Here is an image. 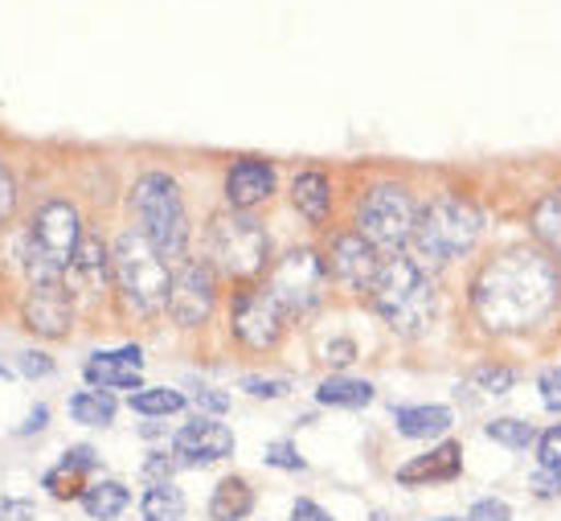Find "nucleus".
I'll return each instance as SVG.
<instances>
[{"label": "nucleus", "mask_w": 561, "mask_h": 521, "mask_svg": "<svg viewBox=\"0 0 561 521\" xmlns=\"http://www.w3.org/2000/svg\"><path fill=\"white\" fill-rule=\"evenodd\" d=\"M471 301L488 332H525L541 325L558 301V271L541 251L513 247L492 263H483Z\"/></svg>", "instance_id": "f257e3e1"}, {"label": "nucleus", "mask_w": 561, "mask_h": 521, "mask_svg": "<svg viewBox=\"0 0 561 521\" xmlns=\"http://www.w3.org/2000/svg\"><path fill=\"white\" fill-rule=\"evenodd\" d=\"M369 304L402 337H419L435 320V287L422 275L419 263L405 259V254L381 259L374 284H369Z\"/></svg>", "instance_id": "f03ea898"}, {"label": "nucleus", "mask_w": 561, "mask_h": 521, "mask_svg": "<svg viewBox=\"0 0 561 521\" xmlns=\"http://www.w3.org/2000/svg\"><path fill=\"white\" fill-rule=\"evenodd\" d=\"M483 218L476 202H468L463 193H443L431 206L422 209L419 222H414V235H410V247H414V263H431V268H443L459 254H468L476 242H480Z\"/></svg>", "instance_id": "7ed1b4c3"}, {"label": "nucleus", "mask_w": 561, "mask_h": 521, "mask_svg": "<svg viewBox=\"0 0 561 521\" xmlns=\"http://www.w3.org/2000/svg\"><path fill=\"white\" fill-rule=\"evenodd\" d=\"M111 275H115V287L131 313L152 316L160 308H169V292H172V275L164 254L140 235V230H124L111 247Z\"/></svg>", "instance_id": "20e7f679"}, {"label": "nucleus", "mask_w": 561, "mask_h": 521, "mask_svg": "<svg viewBox=\"0 0 561 521\" xmlns=\"http://www.w3.org/2000/svg\"><path fill=\"white\" fill-rule=\"evenodd\" d=\"M82 242V218L70 202H46L33 214L25 238V271L33 284H62L70 259Z\"/></svg>", "instance_id": "39448f33"}, {"label": "nucleus", "mask_w": 561, "mask_h": 521, "mask_svg": "<svg viewBox=\"0 0 561 521\" xmlns=\"http://www.w3.org/2000/svg\"><path fill=\"white\" fill-rule=\"evenodd\" d=\"M131 214L140 222V235L157 247L164 259L185 254L188 247V214L181 202L176 181L164 173H144L131 190Z\"/></svg>", "instance_id": "423d86ee"}, {"label": "nucleus", "mask_w": 561, "mask_h": 521, "mask_svg": "<svg viewBox=\"0 0 561 521\" xmlns=\"http://www.w3.org/2000/svg\"><path fill=\"white\" fill-rule=\"evenodd\" d=\"M266 254H271V238L263 222L250 218L247 209H226L209 222V259L218 271L247 280L266 268Z\"/></svg>", "instance_id": "0eeeda50"}, {"label": "nucleus", "mask_w": 561, "mask_h": 521, "mask_svg": "<svg viewBox=\"0 0 561 521\" xmlns=\"http://www.w3.org/2000/svg\"><path fill=\"white\" fill-rule=\"evenodd\" d=\"M414 222H419V214H414V202L402 185H374L357 206V235L377 254H398L402 247H410Z\"/></svg>", "instance_id": "6e6552de"}, {"label": "nucleus", "mask_w": 561, "mask_h": 521, "mask_svg": "<svg viewBox=\"0 0 561 521\" xmlns=\"http://www.w3.org/2000/svg\"><path fill=\"white\" fill-rule=\"evenodd\" d=\"M324 284H328V263L316 251L299 247V251H287L271 271V296L279 301L283 313H312L316 304L324 301Z\"/></svg>", "instance_id": "1a4fd4ad"}, {"label": "nucleus", "mask_w": 561, "mask_h": 521, "mask_svg": "<svg viewBox=\"0 0 561 521\" xmlns=\"http://www.w3.org/2000/svg\"><path fill=\"white\" fill-rule=\"evenodd\" d=\"M214 296H218V287H214V271L205 263L188 259L185 268L172 271L169 313L181 329H197L205 316L214 313Z\"/></svg>", "instance_id": "9d476101"}, {"label": "nucleus", "mask_w": 561, "mask_h": 521, "mask_svg": "<svg viewBox=\"0 0 561 521\" xmlns=\"http://www.w3.org/2000/svg\"><path fill=\"white\" fill-rule=\"evenodd\" d=\"M230 329L247 349H271L283 332V308L271 292H242L230 308Z\"/></svg>", "instance_id": "9b49d317"}, {"label": "nucleus", "mask_w": 561, "mask_h": 521, "mask_svg": "<svg viewBox=\"0 0 561 521\" xmlns=\"http://www.w3.org/2000/svg\"><path fill=\"white\" fill-rule=\"evenodd\" d=\"M21 316H25V329H33L37 337H66L75 320V296L66 292V284H33L21 301Z\"/></svg>", "instance_id": "f8f14e48"}, {"label": "nucleus", "mask_w": 561, "mask_h": 521, "mask_svg": "<svg viewBox=\"0 0 561 521\" xmlns=\"http://www.w3.org/2000/svg\"><path fill=\"white\" fill-rule=\"evenodd\" d=\"M107 280H111V254H107V247H103V238L82 235L79 251H75L70 268H66V292L94 304V301H103Z\"/></svg>", "instance_id": "ddd939ff"}, {"label": "nucleus", "mask_w": 561, "mask_h": 521, "mask_svg": "<svg viewBox=\"0 0 561 521\" xmlns=\"http://www.w3.org/2000/svg\"><path fill=\"white\" fill-rule=\"evenodd\" d=\"M172 452L185 460V464H214V460H226L234 452V431L218 419H193L176 431L172 440Z\"/></svg>", "instance_id": "4468645a"}, {"label": "nucleus", "mask_w": 561, "mask_h": 521, "mask_svg": "<svg viewBox=\"0 0 561 521\" xmlns=\"http://www.w3.org/2000/svg\"><path fill=\"white\" fill-rule=\"evenodd\" d=\"M377 268H381V259H377V251L360 235H336L332 238V251H328V275H332V280L357 287V292L360 287L369 292Z\"/></svg>", "instance_id": "2eb2a0df"}, {"label": "nucleus", "mask_w": 561, "mask_h": 521, "mask_svg": "<svg viewBox=\"0 0 561 521\" xmlns=\"http://www.w3.org/2000/svg\"><path fill=\"white\" fill-rule=\"evenodd\" d=\"M140 346H124L115 353H94L87 362V382L94 390H144L140 386Z\"/></svg>", "instance_id": "dca6fc26"}, {"label": "nucleus", "mask_w": 561, "mask_h": 521, "mask_svg": "<svg viewBox=\"0 0 561 521\" xmlns=\"http://www.w3.org/2000/svg\"><path fill=\"white\" fill-rule=\"evenodd\" d=\"M275 193V169L266 160H238L226 173V202L230 209H250Z\"/></svg>", "instance_id": "f3484780"}, {"label": "nucleus", "mask_w": 561, "mask_h": 521, "mask_svg": "<svg viewBox=\"0 0 561 521\" xmlns=\"http://www.w3.org/2000/svg\"><path fill=\"white\" fill-rule=\"evenodd\" d=\"M459 468H463L459 448H455V443H443V448H435V452L419 456L414 464L398 468V480H402V485H422V480H455V476H459Z\"/></svg>", "instance_id": "a211bd4d"}, {"label": "nucleus", "mask_w": 561, "mask_h": 521, "mask_svg": "<svg viewBox=\"0 0 561 521\" xmlns=\"http://www.w3.org/2000/svg\"><path fill=\"white\" fill-rule=\"evenodd\" d=\"M393 427L405 440H435L451 427L447 407H393Z\"/></svg>", "instance_id": "6ab92c4d"}, {"label": "nucleus", "mask_w": 561, "mask_h": 521, "mask_svg": "<svg viewBox=\"0 0 561 521\" xmlns=\"http://www.w3.org/2000/svg\"><path fill=\"white\" fill-rule=\"evenodd\" d=\"M291 202L304 218L320 226L328 218V206H332V190H328V177L324 173H299L291 181Z\"/></svg>", "instance_id": "aec40b11"}, {"label": "nucleus", "mask_w": 561, "mask_h": 521, "mask_svg": "<svg viewBox=\"0 0 561 521\" xmlns=\"http://www.w3.org/2000/svg\"><path fill=\"white\" fill-rule=\"evenodd\" d=\"M254 509V492H250L247 480L238 476H226L218 489H214V501H209V518L214 521H242Z\"/></svg>", "instance_id": "412c9836"}, {"label": "nucleus", "mask_w": 561, "mask_h": 521, "mask_svg": "<svg viewBox=\"0 0 561 521\" xmlns=\"http://www.w3.org/2000/svg\"><path fill=\"white\" fill-rule=\"evenodd\" d=\"M144 521H185V492L172 480H152L140 501Z\"/></svg>", "instance_id": "4be33fe9"}, {"label": "nucleus", "mask_w": 561, "mask_h": 521, "mask_svg": "<svg viewBox=\"0 0 561 521\" xmlns=\"http://www.w3.org/2000/svg\"><path fill=\"white\" fill-rule=\"evenodd\" d=\"M533 235L549 254H561V190H549L533 206Z\"/></svg>", "instance_id": "5701e85b"}, {"label": "nucleus", "mask_w": 561, "mask_h": 521, "mask_svg": "<svg viewBox=\"0 0 561 521\" xmlns=\"http://www.w3.org/2000/svg\"><path fill=\"white\" fill-rule=\"evenodd\" d=\"M127 489L119 485V480H99V485H91V489H82V509L91 513L94 521H111L119 518L127 509Z\"/></svg>", "instance_id": "b1692460"}, {"label": "nucleus", "mask_w": 561, "mask_h": 521, "mask_svg": "<svg viewBox=\"0 0 561 521\" xmlns=\"http://www.w3.org/2000/svg\"><path fill=\"white\" fill-rule=\"evenodd\" d=\"M316 398L324 407H369L374 403V386L360 378H324Z\"/></svg>", "instance_id": "393cba45"}, {"label": "nucleus", "mask_w": 561, "mask_h": 521, "mask_svg": "<svg viewBox=\"0 0 561 521\" xmlns=\"http://www.w3.org/2000/svg\"><path fill=\"white\" fill-rule=\"evenodd\" d=\"M70 419L82 427H107L115 419V398L107 390H79L70 398Z\"/></svg>", "instance_id": "a878e982"}, {"label": "nucleus", "mask_w": 561, "mask_h": 521, "mask_svg": "<svg viewBox=\"0 0 561 521\" xmlns=\"http://www.w3.org/2000/svg\"><path fill=\"white\" fill-rule=\"evenodd\" d=\"M181 407H185L181 390H169V386H148V390H136V395H131V411L148 415V419H157V415H176Z\"/></svg>", "instance_id": "bb28decb"}, {"label": "nucleus", "mask_w": 561, "mask_h": 521, "mask_svg": "<svg viewBox=\"0 0 561 521\" xmlns=\"http://www.w3.org/2000/svg\"><path fill=\"white\" fill-rule=\"evenodd\" d=\"M488 440L504 443V448H513V452H525V448L537 440V431H533V423H525V419H496V423H488Z\"/></svg>", "instance_id": "cd10ccee"}, {"label": "nucleus", "mask_w": 561, "mask_h": 521, "mask_svg": "<svg viewBox=\"0 0 561 521\" xmlns=\"http://www.w3.org/2000/svg\"><path fill=\"white\" fill-rule=\"evenodd\" d=\"M516 374L508 370V365H483V370H476V386H483L488 395H504V390H513Z\"/></svg>", "instance_id": "c85d7f7f"}, {"label": "nucleus", "mask_w": 561, "mask_h": 521, "mask_svg": "<svg viewBox=\"0 0 561 521\" xmlns=\"http://www.w3.org/2000/svg\"><path fill=\"white\" fill-rule=\"evenodd\" d=\"M537 460H541V468H561V423L549 427L537 440Z\"/></svg>", "instance_id": "c756f323"}, {"label": "nucleus", "mask_w": 561, "mask_h": 521, "mask_svg": "<svg viewBox=\"0 0 561 521\" xmlns=\"http://www.w3.org/2000/svg\"><path fill=\"white\" fill-rule=\"evenodd\" d=\"M266 464H275V468H287V473H299V468H304V460H299V452H296V448H291L287 440L266 443Z\"/></svg>", "instance_id": "7c9ffc66"}, {"label": "nucleus", "mask_w": 561, "mask_h": 521, "mask_svg": "<svg viewBox=\"0 0 561 521\" xmlns=\"http://www.w3.org/2000/svg\"><path fill=\"white\" fill-rule=\"evenodd\" d=\"M468 521H513V509H508V501L483 497V501H476V506H471Z\"/></svg>", "instance_id": "2f4dec72"}, {"label": "nucleus", "mask_w": 561, "mask_h": 521, "mask_svg": "<svg viewBox=\"0 0 561 521\" xmlns=\"http://www.w3.org/2000/svg\"><path fill=\"white\" fill-rule=\"evenodd\" d=\"M537 390H541V403L549 411H561V365H553L537 378Z\"/></svg>", "instance_id": "473e14b6"}, {"label": "nucleus", "mask_w": 561, "mask_h": 521, "mask_svg": "<svg viewBox=\"0 0 561 521\" xmlns=\"http://www.w3.org/2000/svg\"><path fill=\"white\" fill-rule=\"evenodd\" d=\"M46 489L54 492V497H75V492H79V473L62 464V468L46 473Z\"/></svg>", "instance_id": "72a5a7b5"}, {"label": "nucleus", "mask_w": 561, "mask_h": 521, "mask_svg": "<svg viewBox=\"0 0 561 521\" xmlns=\"http://www.w3.org/2000/svg\"><path fill=\"white\" fill-rule=\"evenodd\" d=\"M21 374H25V378H49V374H54V362H49L46 353H37V349H25V353H21Z\"/></svg>", "instance_id": "f704fd0d"}, {"label": "nucleus", "mask_w": 561, "mask_h": 521, "mask_svg": "<svg viewBox=\"0 0 561 521\" xmlns=\"http://www.w3.org/2000/svg\"><path fill=\"white\" fill-rule=\"evenodd\" d=\"M242 390L254 398H283L287 395V382L283 378H247L242 382Z\"/></svg>", "instance_id": "c9c22d12"}, {"label": "nucleus", "mask_w": 561, "mask_h": 521, "mask_svg": "<svg viewBox=\"0 0 561 521\" xmlns=\"http://www.w3.org/2000/svg\"><path fill=\"white\" fill-rule=\"evenodd\" d=\"M13 206H16V181H13V173H9L4 165H0V226L9 222Z\"/></svg>", "instance_id": "e433bc0d"}, {"label": "nucleus", "mask_w": 561, "mask_h": 521, "mask_svg": "<svg viewBox=\"0 0 561 521\" xmlns=\"http://www.w3.org/2000/svg\"><path fill=\"white\" fill-rule=\"evenodd\" d=\"M533 489H537V497H558L561 468H541V473H533Z\"/></svg>", "instance_id": "4c0bfd02"}, {"label": "nucleus", "mask_w": 561, "mask_h": 521, "mask_svg": "<svg viewBox=\"0 0 561 521\" xmlns=\"http://www.w3.org/2000/svg\"><path fill=\"white\" fill-rule=\"evenodd\" d=\"M66 468H75V473H82V468H94L99 460H94V448H87V443H79V448H70L62 460Z\"/></svg>", "instance_id": "58836bf2"}, {"label": "nucleus", "mask_w": 561, "mask_h": 521, "mask_svg": "<svg viewBox=\"0 0 561 521\" xmlns=\"http://www.w3.org/2000/svg\"><path fill=\"white\" fill-rule=\"evenodd\" d=\"M324 358L332 365H348L353 358H357V346H353V341H332V346L324 349Z\"/></svg>", "instance_id": "ea45409f"}, {"label": "nucleus", "mask_w": 561, "mask_h": 521, "mask_svg": "<svg viewBox=\"0 0 561 521\" xmlns=\"http://www.w3.org/2000/svg\"><path fill=\"white\" fill-rule=\"evenodd\" d=\"M0 521H33L30 501H0Z\"/></svg>", "instance_id": "a19ab883"}, {"label": "nucleus", "mask_w": 561, "mask_h": 521, "mask_svg": "<svg viewBox=\"0 0 561 521\" xmlns=\"http://www.w3.org/2000/svg\"><path fill=\"white\" fill-rule=\"evenodd\" d=\"M291 521H332V518H328L316 501H296V509H291Z\"/></svg>", "instance_id": "79ce46f5"}, {"label": "nucleus", "mask_w": 561, "mask_h": 521, "mask_svg": "<svg viewBox=\"0 0 561 521\" xmlns=\"http://www.w3.org/2000/svg\"><path fill=\"white\" fill-rule=\"evenodd\" d=\"M197 407H205V411L221 415V411H226V407H230V398L218 395V390H197Z\"/></svg>", "instance_id": "37998d69"}, {"label": "nucleus", "mask_w": 561, "mask_h": 521, "mask_svg": "<svg viewBox=\"0 0 561 521\" xmlns=\"http://www.w3.org/2000/svg\"><path fill=\"white\" fill-rule=\"evenodd\" d=\"M144 473H148V476H160V480H169L172 460H169V456H152V460H148V464H144Z\"/></svg>", "instance_id": "c03bdc74"}, {"label": "nucleus", "mask_w": 561, "mask_h": 521, "mask_svg": "<svg viewBox=\"0 0 561 521\" xmlns=\"http://www.w3.org/2000/svg\"><path fill=\"white\" fill-rule=\"evenodd\" d=\"M46 419H49L46 407H37V411H30V419L21 423V435H30V431H42V427H46Z\"/></svg>", "instance_id": "a18cd8bd"}, {"label": "nucleus", "mask_w": 561, "mask_h": 521, "mask_svg": "<svg viewBox=\"0 0 561 521\" xmlns=\"http://www.w3.org/2000/svg\"><path fill=\"white\" fill-rule=\"evenodd\" d=\"M435 521H459V518H435Z\"/></svg>", "instance_id": "49530a36"}, {"label": "nucleus", "mask_w": 561, "mask_h": 521, "mask_svg": "<svg viewBox=\"0 0 561 521\" xmlns=\"http://www.w3.org/2000/svg\"><path fill=\"white\" fill-rule=\"evenodd\" d=\"M558 287H561V280H558Z\"/></svg>", "instance_id": "de8ad7c7"}]
</instances>
